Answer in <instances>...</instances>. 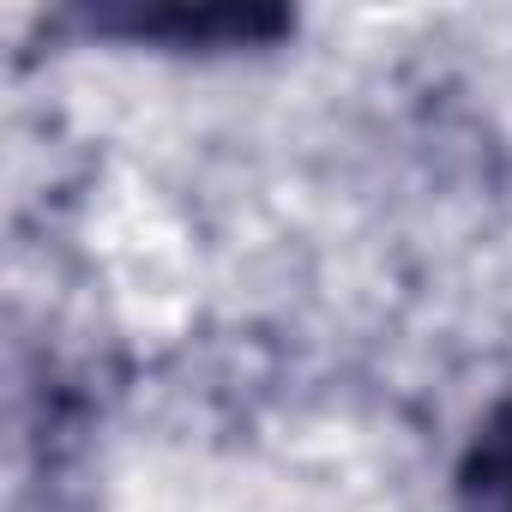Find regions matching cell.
Instances as JSON below:
<instances>
[{"label": "cell", "instance_id": "obj_1", "mask_svg": "<svg viewBox=\"0 0 512 512\" xmlns=\"http://www.w3.org/2000/svg\"><path fill=\"white\" fill-rule=\"evenodd\" d=\"M476 494H482V512H512V434H494L488 440Z\"/></svg>", "mask_w": 512, "mask_h": 512}]
</instances>
